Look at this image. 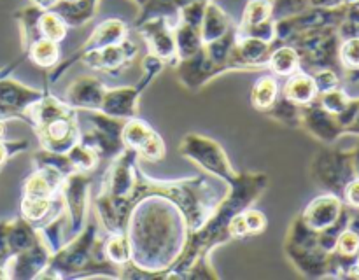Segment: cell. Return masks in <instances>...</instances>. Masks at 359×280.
Here are the masks:
<instances>
[{
	"instance_id": "obj_1",
	"label": "cell",
	"mask_w": 359,
	"mask_h": 280,
	"mask_svg": "<svg viewBox=\"0 0 359 280\" xmlns=\"http://www.w3.org/2000/svg\"><path fill=\"white\" fill-rule=\"evenodd\" d=\"M339 58L347 70H359V37L344 38L339 49Z\"/></svg>"
},
{
	"instance_id": "obj_2",
	"label": "cell",
	"mask_w": 359,
	"mask_h": 280,
	"mask_svg": "<svg viewBox=\"0 0 359 280\" xmlns=\"http://www.w3.org/2000/svg\"><path fill=\"white\" fill-rule=\"evenodd\" d=\"M337 252L340 255H346V258H356L359 254V233L354 230H351L349 226L340 233L339 240L335 244Z\"/></svg>"
},
{
	"instance_id": "obj_3",
	"label": "cell",
	"mask_w": 359,
	"mask_h": 280,
	"mask_svg": "<svg viewBox=\"0 0 359 280\" xmlns=\"http://www.w3.org/2000/svg\"><path fill=\"white\" fill-rule=\"evenodd\" d=\"M287 91L294 100L309 102L316 94V83L309 77H300V79L293 80V84H290Z\"/></svg>"
},
{
	"instance_id": "obj_4",
	"label": "cell",
	"mask_w": 359,
	"mask_h": 280,
	"mask_svg": "<svg viewBox=\"0 0 359 280\" xmlns=\"http://www.w3.org/2000/svg\"><path fill=\"white\" fill-rule=\"evenodd\" d=\"M342 196H344V200H346V203L349 209L359 210V178L358 177L346 186Z\"/></svg>"
},
{
	"instance_id": "obj_5",
	"label": "cell",
	"mask_w": 359,
	"mask_h": 280,
	"mask_svg": "<svg viewBox=\"0 0 359 280\" xmlns=\"http://www.w3.org/2000/svg\"><path fill=\"white\" fill-rule=\"evenodd\" d=\"M42 27H44L46 34L53 38H60L63 35V24L53 14H46L44 20H42Z\"/></svg>"
},
{
	"instance_id": "obj_6",
	"label": "cell",
	"mask_w": 359,
	"mask_h": 280,
	"mask_svg": "<svg viewBox=\"0 0 359 280\" xmlns=\"http://www.w3.org/2000/svg\"><path fill=\"white\" fill-rule=\"evenodd\" d=\"M351 161H353V168H354V174L359 178V146L356 147L353 154H351Z\"/></svg>"
},
{
	"instance_id": "obj_7",
	"label": "cell",
	"mask_w": 359,
	"mask_h": 280,
	"mask_svg": "<svg viewBox=\"0 0 359 280\" xmlns=\"http://www.w3.org/2000/svg\"><path fill=\"white\" fill-rule=\"evenodd\" d=\"M347 132L349 133H356V135H359V111H358V114H356V118L353 119V121L349 122V126H347Z\"/></svg>"
},
{
	"instance_id": "obj_8",
	"label": "cell",
	"mask_w": 359,
	"mask_h": 280,
	"mask_svg": "<svg viewBox=\"0 0 359 280\" xmlns=\"http://www.w3.org/2000/svg\"><path fill=\"white\" fill-rule=\"evenodd\" d=\"M72 2H74V0H72Z\"/></svg>"
}]
</instances>
